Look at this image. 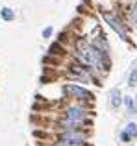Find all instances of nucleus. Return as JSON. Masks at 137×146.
<instances>
[{"label":"nucleus","mask_w":137,"mask_h":146,"mask_svg":"<svg viewBox=\"0 0 137 146\" xmlns=\"http://www.w3.org/2000/svg\"><path fill=\"white\" fill-rule=\"evenodd\" d=\"M0 13H2V19H4V21H11V19L15 17V13L9 9V7H4V9L0 11Z\"/></svg>","instance_id":"obj_7"},{"label":"nucleus","mask_w":137,"mask_h":146,"mask_svg":"<svg viewBox=\"0 0 137 146\" xmlns=\"http://www.w3.org/2000/svg\"><path fill=\"white\" fill-rule=\"evenodd\" d=\"M63 91H65L67 94H70V96H74L76 100H93V93H89V91L82 89V87H78V85H72V83H67V85L63 87Z\"/></svg>","instance_id":"obj_3"},{"label":"nucleus","mask_w":137,"mask_h":146,"mask_svg":"<svg viewBox=\"0 0 137 146\" xmlns=\"http://www.w3.org/2000/svg\"><path fill=\"white\" fill-rule=\"evenodd\" d=\"M134 137H137V126L135 124H128L126 129L120 133V139H122L124 143H128V141H132Z\"/></svg>","instance_id":"obj_5"},{"label":"nucleus","mask_w":137,"mask_h":146,"mask_svg":"<svg viewBox=\"0 0 137 146\" xmlns=\"http://www.w3.org/2000/svg\"><path fill=\"white\" fill-rule=\"evenodd\" d=\"M124 104H126V107H128V111H130V113H135V111H137V104L132 98H126V100H124Z\"/></svg>","instance_id":"obj_8"},{"label":"nucleus","mask_w":137,"mask_h":146,"mask_svg":"<svg viewBox=\"0 0 137 146\" xmlns=\"http://www.w3.org/2000/svg\"><path fill=\"white\" fill-rule=\"evenodd\" d=\"M102 17H104V21L108 22L109 26H111L113 30H115L117 33H119L120 37H122V39H128V33H126V26L122 24V21H120L119 17H117L115 13H108V11H102Z\"/></svg>","instance_id":"obj_2"},{"label":"nucleus","mask_w":137,"mask_h":146,"mask_svg":"<svg viewBox=\"0 0 137 146\" xmlns=\"http://www.w3.org/2000/svg\"><path fill=\"white\" fill-rule=\"evenodd\" d=\"M50 54H54V56H61L63 48L59 46V44H52V46H50Z\"/></svg>","instance_id":"obj_9"},{"label":"nucleus","mask_w":137,"mask_h":146,"mask_svg":"<svg viewBox=\"0 0 137 146\" xmlns=\"http://www.w3.org/2000/svg\"><path fill=\"white\" fill-rule=\"evenodd\" d=\"M58 141H65V143H72V144H85L87 133L80 131V129L78 131H63Z\"/></svg>","instance_id":"obj_4"},{"label":"nucleus","mask_w":137,"mask_h":146,"mask_svg":"<svg viewBox=\"0 0 137 146\" xmlns=\"http://www.w3.org/2000/svg\"><path fill=\"white\" fill-rule=\"evenodd\" d=\"M130 17H132V22H134V24H137V6H135V7H132Z\"/></svg>","instance_id":"obj_11"},{"label":"nucleus","mask_w":137,"mask_h":146,"mask_svg":"<svg viewBox=\"0 0 137 146\" xmlns=\"http://www.w3.org/2000/svg\"><path fill=\"white\" fill-rule=\"evenodd\" d=\"M87 118V109L80 106H70L67 109H63L61 120H70V122H85Z\"/></svg>","instance_id":"obj_1"},{"label":"nucleus","mask_w":137,"mask_h":146,"mask_svg":"<svg viewBox=\"0 0 137 146\" xmlns=\"http://www.w3.org/2000/svg\"><path fill=\"white\" fill-rule=\"evenodd\" d=\"M120 102H122V100H120V93H119L117 89H113V91H111V106H113V107H119Z\"/></svg>","instance_id":"obj_6"},{"label":"nucleus","mask_w":137,"mask_h":146,"mask_svg":"<svg viewBox=\"0 0 137 146\" xmlns=\"http://www.w3.org/2000/svg\"><path fill=\"white\" fill-rule=\"evenodd\" d=\"M135 83H137V68H134L130 74V85H135Z\"/></svg>","instance_id":"obj_10"},{"label":"nucleus","mask_w":137,"mask_h":146,"mask_svg":"<svg viewBox=\"0 0 137 146\" xmlns=\"http://www.w3.org/2000/svg\"><path fill=\"white\" fill-rule=\"evenodd\" d=\"M43 35H45V37H50V35H52V28H47V30L43 32Z\"/></svg>","instance_id":"obj_12"}]
</instances>
